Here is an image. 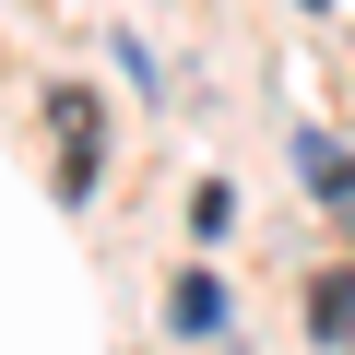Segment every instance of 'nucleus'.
<instances>
[{
	"label": "nucleus",
	"mask_w": 355,
	"mask_h": 355,
	"mask_svg": "<svg viewBox=\"0 0 355 355\" xmlns=\"http://www.w3.org/2000/svg\"><path fill=\"white\" fill-rule=\"evenodd\" d=\"M296 178H308L320 202H355V154H343L331 130H308V142H296Z\"/></svg>",
	"instance_id": "f03ea898"
},
{
	"label": "nucleus",
	"mask_w": 355,
	"mask_h": 355,
	"mask_svg": "<svg viewBox=\"0 0 355 355\" xmlns=\"http://www.w3.org/2000/svg\"><path fill=\"white\" fill-rule=\"evenodd\" d=\"M308 12H320V0H308Z\"/></svg>",
	"instance_id": "423d86ee"
},
{
	"label": "nucleus",
	"mask_w": 355,
	"mask_h": 355,
	"mask_svg": "<svg viewBox=\"0 0 355 355\" xmlns=\"http://www.w3.org/2000/svg\"><path fill=\"white\" fill-rule=\"evenodd\" d=\"M308 320H320V331H331V343H355V272H331V284H320V296H308Z\"/></svg>",
	"instance_id": "20e7f679"
},
{
	"label": "nucleus",
	"mask_w": 355,
	"mask_h": 355,
	"mask_svg": "<svg viewBox=\"0 0 355 355\" xmlns=\"http://www.w3.org/2000/svg\"><path fill=\"white\" fill-rule=\"evenodd\" d=\"M225 214H237V190H225V178H202V190H190V225H202V237H225Z\"/></svg>",
	"instance_id": "39448f33"
},
{
	"label": "nucleus",
	"mask_w": 355,
	"mask_h": 355,
	"mask_svg": "<svg viewBox=\"0 0 355 355\" xmlns=\"http://www.w3.org/2000/svg\"><path fill=\"white\" fill-rule=\"evenodd\" d=\"M166 320H178V331H225V284H214V272H190V284L166 296Z\"/></svg>",
	"instance_id": "7ed1b4c3"
},
{
	"label": "nucleus",
	"mask_w": 355,
	"mask_h": 355,
	"mask_svg": "<svg viewBox=\"0 0 355 355\" xmlns=\"http://www.w3.org/2000/svg\"><path fill=\"white\" fill-rule=\"evenodd\" d=\"M48 142H60V202H95V178H107V107L83 83H48Z\"/></svg>",
	"instance_id": "f257e3e1"
}]
</instances>
